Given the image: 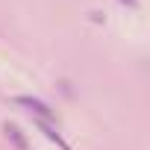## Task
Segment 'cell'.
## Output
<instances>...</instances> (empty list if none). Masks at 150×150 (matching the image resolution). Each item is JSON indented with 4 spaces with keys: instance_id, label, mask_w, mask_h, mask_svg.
Returning <instances> with one entry per match:
<instances>
[{
    "instance_id": "obj_1",
    "label": "cell",
    "mask_w": 150,
    "mask_h": 150,
    "mask_svg": "<svg viewBox=\"0 0 150 150\" xmlns=\"http://www.w3.org/2000/svg\"><path fill=\"white\" fill-rule=\"evenodd\" d=\"M18 106H24L33 118H38V121H50V124H56V112L44 103V100H38V97H30V94H18V97H12Z\"/></svg>"
},
{
    "instance_id": "obj_2",
    "label": "cell",
    "mask_w": 150,
    "mask_h": 150,
    "mask_svg": "<svg viewBox=\"0 0 150 150\" xmlns=\"http://www.w3.org/2000/svg\"><path fill=\"white\" fill-rule=\"evenodd\" d=\"M3 135H6V141H9L15 150H30V138L24 135V129H21L18 124L6 121V124H3Z\"/></svg>"
},
{
    "instance_id": "obj_4",
    "label": "cell",
    "mask_w": 150,
    "mask_h": 150,
    "mask_svg": "<svg viewBox=\"0 0 150 150\" xmlns=\"http://www.w3.org/2000/svg\"><path fill=\"white\" fill-rule=\"evenodd\" d=\"M121 3H127L129 9H138V0H121Z\"/></svg>"
},
{
    "instance_id": "obj_3",
    "label": "cell",
    "mask_w": 150,
    "mask_h": 150,
    "mask_svg": "<svg viewBox=\"0 0 150 150\" xmlns=\"http://www.w3.org/2000/svg\"><path fill=\"white\" fill-rule=\"evenodd\" d=\"M35 127H38V129H41V132H44L56 147H62V150H74V147L62 138V132H59V127H56V124H50V121H38V118H35Z\"/></svg>"
}]
</instances>
